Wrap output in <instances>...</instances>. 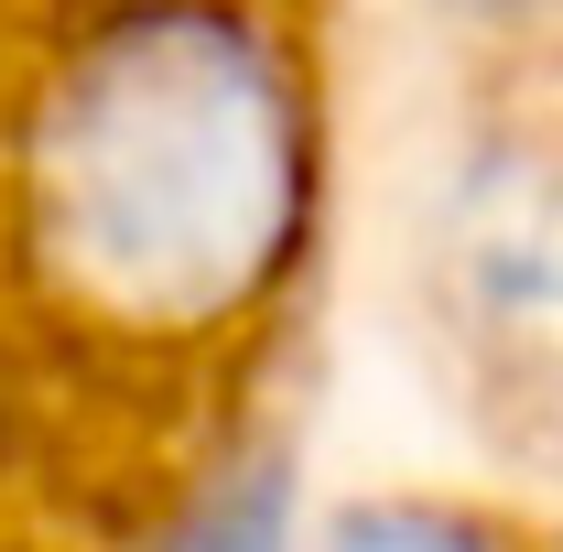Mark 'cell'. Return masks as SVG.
<instances>
[{
  "label": "cell",
  "instance_id": "6da1fadb",
  "mask_svg": "<svg viewBox=\"0 0 563 552\" xmlns=\"http://www.w3.org/2000/svg\"><path fill=\"white\" fill-rule=\"evenodd\" d=\"M292 207V109L228 11L109 22L33 120V228L131 314H207L272 261Z\"/></svg>",
  "mask_w": 563,
  "mask_h": 552
},
{
  "label": "cell",
  "instance_id": "7a4b0ae2",
  "mask_svg": "<svg viewBox=\"0 0 563 552\" xmlns=\"http://www.w3.org/2000/svg\"><path fill=\"white\" fill-rule=\"evenodd\" d=\"M455 281L466 325L488 346H520L531 368H563V163L509 152L455 207Z\"/></svg>",
  "mask_w": 563,
  "mask_h": 552
},
{
  "label": "cell",
  "instance_id": "3957f363",
  "mask_svg": "<svg viewBox=\"0 0 563 552\" xmlns=\"http://www.w3.org/2000/svg\"><path fill=\"white\" fill-rule=\"evenodd\" d=\"M477 11H509V0H477Z\"/></svg>",
  "mask_w": 563,
  "mask_h": 552
}]
</instances>
